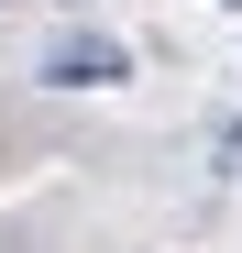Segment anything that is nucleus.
<instances>
[{
    "label": "nucleus",
    "mask_w": 242,
    "mask_h": 253,
    "mask_svg": "<svg viewBox=\"0 0 242 253\" xmlns=\"http://www.w3.org/2000/svg\"><path fill=\"white\" fill-rule=\"evenodd\" d=\"M220 176H242V121H220Z\"/></svg>",
    "instance_id": "2"
},
{
    "label": "nucleus",
    "mask_w": 242,
    "mask_h": 253,
    "mask_svg": "<svg viewBox=\"0 0 242 253\" xmlns=\"http://www.w3.org/2000/svg\"><path fill=\"white\" fill-rule=\"evenodd\" d=\"M110 77H132V55L110 33H55L44 44V88H110Z\"/></svg>",
    "instance_id": "1"
}]
</instances>
